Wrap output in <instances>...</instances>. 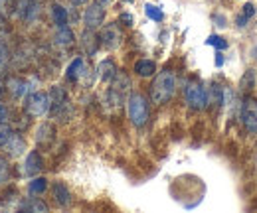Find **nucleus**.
<instances>
[{
    "label": "nucleus",
    "mask_w": 257,
    "mask_h": 213,
    "mask_svg": "<svg viewBox=\"0 0 257 213\" xmlns=\"http://www.w3.org/2000/svg\"><path fill=\"white\" fill-rule=\"evenodd\" d=\"M174 85H176L174 75L170 71H161L157 75L155 83L151 85V99H153V103L155 105L166 103L172 97V93H174Z\"/></svg>",
    "instance_id": "f257e3e1"
},
{
    "label": "nucleus",
    "mask_w": 257,
    "mask_h": 213,
    "mask_svg": "<svg viewBox=\"0 0 257 213\" xmlns=\"http://www.w3.org/2000/svg\"><path fill=\"white\" fill-rule=\"evenodd\" d=\"M128 119L135 126H143L149 119V105L141 93H133L128 97Z\"/></svg>",
    "instance_id": "f03ea898"
},
{
    "label": "nucleus",
    "mask_w": 257,
    "mask_h": 213,
    "mask_svg": "<svg viewBox=\"0 0 257 213\" xmlns=\"http://www.w3.org/2000/svg\"><path fill=\"white\" fill-rule=\"evenodd\" d=\"M50 105L52 103H50V97L46 93H32L28 97V101H26V111L32 117H42V115L48 113Z\"/></svg>",
    "instance_id": "7ed1b4c3"
},
{
    "label": "nucleus",
    "mask_w": 257,
    "mask_h": 213,
    "mask_svg": "<svg viewBox=\"0 0 257 213\" xmlns=\"http://www.w3.org/2000/svg\"><path fill=\"white\" fill-rule=\"evenodd\" d=\"M186 101H188V105H190L192 109L200 111V109H204V107L208 105V95H206L202 85L190 83V85L186 87Z\"/></svg>",
    "instance_id": "20e7f679"
},
{
    "label": "nucleus",
    "mask_w": 257,
    "mask_h": 213,
    "mask_svg": "<svg viewBox=\"0 0 257 213\" xmlns=\"http://www.w3.org/2000/svg\"><path fill=\"white\" fill-rule=\"evenodd\" d=\"M241 121L245 124V128L249 132H257V101L255 99H247L241 107Z\"/></svg>",
    "instance_id": "39448f33"
},
{
    "label": "nucleus",
    "mask_w": 257,
    "mask_h": 213,
    "mask_svg": "<svg viewBox=\"0 0 257 213\" xmlns=\"http://www.w3.org/2000/svg\"><path fill=\"white\" fill-rule=\"evenodd\" d=\"M103 18H105L103 8H101L99 4H93V6H89V8L85 10V14H83V24H85L87 30H95V28L101 26Z\"/></svg>",
    "instance_id": "423d86ee"
},
{
    "label": "nucleus",
    "mask_w": 257,
    "mask_h": 213,
    "mask_svg": "<svg viewBox=\"0 0 257 213\" xmlns=\"http://www.w3.org/2000/svg\"><path fill=\"white\" fill-rule=\"evenodd\" d=\"M101 42H103L105 48L113 50V48H117L121 44V32L117 30V26L111 24V26L103 28V32H101Z\"/></svg>",
    "instance_id": "0eeeda50"
},
{
    "label": "nucleus",
    "mask_w": 257,
    "mask_h": 213,
    "mask_svg": "<svg viewBox=\"0 0 257 213\" xmlns=\"http://www.w3.org/2000/svg\"><path fill=\"white\" fill-rule=\"evenodd\" d=\"M115 75H117V67H115L113 61L105 60L99 63V77L103 81H111V79H115Z\"/></svg>",
    "instance_id": "6e6552de"
},
{
    "label": "nucleus",
    "mask_w": 257,
    "mask_h": 213,
    "mask_svg": "<svg viewBox=\"0 0 257 213\" xmlns=\"http://www.w3.org/2000/svg\"><path fill=\"white\" fill-rule=\"evenodd\" d=\"M24 166H26V168H24V172H26L28 176L38 174V172H40V168H42V158H40V154L38 152L28 154V158H26V164H24Z\"/></svg>",
    "instance_id": "1a4fd4ad"
},
{
    "label": "nucleus",
    "mask_w": 257,
    "mask_h": 213,
    "mask_svg": "<svg viewBox=\"0 0 257 213\" xmlns=\"http://www.w3.org/2000/svg\"><path fill=\"white\" fill-rule=\"evenodd\" d=\"M52 191H54V197H56V201L60 205H67L71 201V193H69V189L65 187L64 183H56Z\"/></svg>",
    "instance_id": "9d476101"
},
{
    "label": "nucleus",
    "mask_w": 257,
    "mask_h": 213,
    "mask_svg": "<svg viewBox=\"0 0 257 213\" xmlns=\"http://www.w3.org/2000/svg\"><path fill=\"white\" fill-rule=\"evenodd\" d=\"M56 44H58V46H71V44H73V32L69 30L67 26H58Z\"/></svg>",
    "instance_id": "9b49d317"
},
{
    "label": "nucleus",
    "mask_w": 257,
    "mask_h": 213,
    "mask_svg": "<svg viewBox=\"0 0 257 213\" xmlns=\"http://www.w3.org/2000/svg\"><path fill=\"white\" fill-rule=\"evenodd\" d=\"M22 18H26V20H32L34 16L40 12V4H38V0H22Z\"/></svg>",
    "instance_id": "f8f14e48"
},
{
    "label": "nucleus",
    "mask_w": 257,
    "mask_h": 213,
    "mask_svg": "<svg viewBox=\"0 0 257 213\" xmlns=\"http://www.w3.org/2000/svg\"><path fill=\"white\" fill-rule=\"evenodd\" d=\"M155 61H149V60H141L135 63V71L141 75V77H149L155 73Z\"/></svg>",
    "instance_id": "ddd939ff"
},
{
    "label": "nucleus",
    "mask_w": 257,
    "mask_h": 213,
    "mask_svg": "<svg viewBox=\"0 0 257 213\" xmlns=\"http://www.w3.org/2000/svg\"><path fill=\"white\" fill-rule=\"evenodd\" d=\"M83 73V60L81 58H77V60L71 61V65L67 67V79L69 81H75V79H79V75Z\"/></svg>",
    "instance_id": "4468645a"
},
{
    "label": "nucleus",
    "mask_w": 257,
    "mask_h": 213,
    "mask_svg": "<svg viewBox=\"0 0 257 213\" xmlns=\"http://www.w3.org/2000/svg\"><path fill=\"white\" fill-rule=\"evenodd\" d=\"M52 16H54V22H56L58 26H67V12H65L64 6L54 4V6H52Z\"/></svg>",
    "instance_id": "2eb2a0df"
},
{
    "label": "nucleus",
    "mask_w": 257,
    "mask_h": 213,
    "mask_svg": "<svg viewBox=\"0 0 257 213\" xmlns=\"http://www.w3.org/2000/svg\"><path fill=\"white\" fill-rule=\"evenodd\" d=\"M81 46H83V50L87 52V54H95L97 50V38L91 34V32L87 30L83 34V38H81Z\"/></svg>",
    "instance_id": "dca6fc26"
},
{
    "label": "nucleus",
    "mask_w": 257,
    "mask_h": 213,
    "mask_svg": "<svg viewBox=\"0 0 257 213\" xmlns=\"http://www.w3.org/2000/svg\"><path fill=\"white\" fill-rule=\"evenodd\" d=\"M8 144H10V148H12V150H10L12 156H20V152L24 150V140H22L18 134H12V138L8 140Z\"/></svg>",
    "instance_id": "f3484780"
},
{
    "label": "nucleus",
    "mask_w": 257,
    "mask_h": 213,
    "mask_svg": "<svg viewBox=\"0 0 257 213\" xmlns=\"http://www.w3.org/2000/svg\"><path fill=\"white\" fill-rule=\"evenodd\" d=\"M8 89L12 91V95H14V97H22V95H26V91H28V85H26L24 81L12 79V81H10V87H8Z\"/></svg>",
    "instance_id": "a211bd4d"
},
{
    "label": "nucleus",
    "mask_w": 257,
    "mask_h": 213,
    "mask_svg": "<svg viewBox=\"0 0 257 213\" xmlns=\"http://www.w3.org/2000/svg\"><path fill=\"white\" fill-rule=\"evenodd\" d=\"M52 132H54V128L50 124H42L38 128V142H50L52 140Z\"/></svg>",
    "instance_id": "6ab92c4d"
},
{
    "label": "nucleus",
    "mask_w": 257,
    "mask_h": 213,
    "mask_svg": "<svg viewBox=\"0 0 257 213\" xmlns=\"http://www.w3.org/2000/svg\"><path fill=\"white\" fill-rule=\"evenodd\" d=\"M145 12H147V16H149L151 20H157V22H161L162 18H164L162 10L159 6H155V4H147V6H145Z\"/></svg>",
    "instance_id": "aec40b11"
},
{
    "label": "nucleus",
    "mask_w": 257,
    "mask_h": 213,
    "mask_svg": "<svg viewBox=\"0 0 257 213\" xmlns=\"http://www.w3.org/2000/svg\"><path fill=\"white\" fill-rule=\"evenodd\" d=\"M46 187H48V182L44 178H34L30 182V193H42L46 191Z\"/></svg>",
    "instance_id": "412c9836"
},
{
    "label": "nucleus",
    "mask_w": 257,
    "mask_h": 213,
    "mask_svg": "<svg viewBox=\"0 0 257 213\" xmlns=\"http://www.w3.org/2000/svg\"><path fill=\"white\" fill-rule=\"evenodd\" d=\"M12 128L8 126V124H4V122H0V146H4V144H8V140L12 138Z\"/></svg>",
    "instance_id": "4be33fe9"
},
{
    "label": "nucleus",
    "mask_w": 257,
    "mask_h": 213,
    "mask_svg": "<svg viewBox=\"0 0 257 213\" xmlns=\"http://www.w3.org/2000/svg\"><path fill=\"white\" fill-rule=\"evenodd\" d=\"M206 44H208V46H214V48H218V50H225V48H227V42H225L224 38H220V36H210Z\"/></svg>",
    "instance_id": "5701e85b"
},
{
    "label": "nucleus",
    "mask_w": 257,
    "mask_h": 213,
    "mask_svg": "<svg viewBox=\"0 0 257 213\" xmlns=\"http://www.w3.org/2000/svg\"><path fill=\"white\" fill-rule=\"evenodd\" d=\"M26 209H30V211H48V205L42 203V201H32V203L26 205Z\"/></svg>",
    "instance_id": "b1692460"
},
{
    "label": "nucleus",
    "mask_w": 257,
    "mask_h": 213,
    "mask_svg": "<svg viewBox=\"0 0 257 213\" xmlns=\"http://www.w3.org/2000/svg\"><path fill=\"white\" fill-rule=\"evenodd\" d=\"M6 180H8V164L0 158V183L6 182Z\"/></svg>",
    "instance_id": "393cba45"
},
{
    "label": "nucleus",
    "mask_w": 257,
    "mask_h": 213,
    "mask_svg": "<svg viewBox=\"0 0 257 213\" xmlns=\"http://www.w3.org/2000/svg\"><path fill=\"white\" fill-rule=\"evenodd\" d=\"M253 14H255V6H253L251 2L245 4V6H243V16H245V18H251Z\"/></svg>",
    "instance_id": "a878e982"
},
{
    "label": "nucleus",
    "mask_w": 257,
    "mask_h": 213,
    "mask_svg": "<svg viewBox=\"0 0 257 213\" xmlns=\"http://www.w3.org/2000/svg\"><path fill=\"white\" fill-rule=\"evenodd\" d=\"M121 22H123L125 26H131V24H133V16H131V14H121Z\"/></svg>",
    "instance_id": "bb28decb"
},
{
    "label": "nucleus",
    "mask_w": 257,
    "mask_h": 213,
    "mask_svg": "<svg viewBox=\"0 0 257 213\" xmlns=\"http://www.w3.org/2000/svg\"><path fill=\"white\" fill-rule=\"evenodd\" d=\"M6 121V109L2 107V103H0V122Z\"/></svg>",
    "instance_id": "cd10ccee"
},
{
    "label": "nucleus",
    "mask_w": 257,
    "mask_h": 213,
    "mask_svg": "<svg viewBox=\"0 0 257 213\" xmlns=\"http://www.w3.org/2000/svg\"><path fill=\"white\" fill-rule=\"evenodd\" d=\"M113 0H95V4H99V6H107V4H111Z\"/></svg>",
    "instance_id": "c85d7f7f"
},
{
    "label": "nucleus",
    "mask_w": 257,
    "mask_h": 213,
    "mask_svg": "<svg viewBox=\"0 0 257 213\" xmlns=\"http://www.w3.org/2000/svg\"><path fill=\"white\" fill-rule=\"evenodd\" d=\"M222 63H224V58L218 54V56H216V65H222Z\"/></svg>",
    "instance_id": "c756f323"
},
{
    "label": "nucleus",
    "mask_w": 257,
    "mask_h": 213,
    "mask_svg": "<svg viewBox=\"0 0 257 213\" xmlns=\"http://www.w3.org/2000/svg\"><path fill=\"white\" fill-rule=\"evenodd\" d=\"M75 6H81V4H85V2H89V0H71Z\"/></svg>",
    "instance_id": "7c9ffc66"
},
{
    "label": "nucleus",
    "mask_w": 257,
    "mask_h": 213,
    "mask_svg": "<svg viewBox=\"0 0 257 213\" xmlns=\"http://www.w3.org/2000/svg\"><path fill=\"white\" fill-rule=\"evenodd\" d=\"M125 2H133V0H125Z\"/></svg>",
    "instance_id": "2f4dec72"
}]
</instances>
